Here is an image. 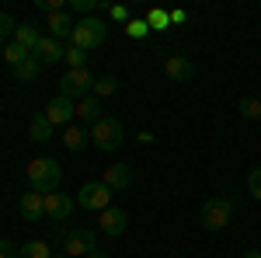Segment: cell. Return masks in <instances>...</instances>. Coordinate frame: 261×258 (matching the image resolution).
Wrapping results in <instances>:
<instances>
[{"mask_svg":"<svg viewBox=\"0 0 261 258\" xmlns=\"http://www.w3.org/2000/svg\"><path fill=\"white\" fill-rule=\"evenodd\" d=\"M28 181H32V189H35V192H42V196L60 192L63 168L53 157H35L32 164H28Z\"/></svg>","mask_w":261,"mask_h":258,"instance_id":"1","label":"cell"},{"mask_svg":"<svg viewBox=\"0 0 261 258\" xmlns=\"http://www.w3.org/2000/svg\"><path fill=\"white\" fill-rule=\"evenodd\" d=\"M105 35H108V25L101 18H84V21H77V28H73V35H70V45L91 53V49H98L101 42H105Z\"/></svg>","mask_w":261,"mask_h":258,"instance_id":"2","label":"cell"},{"mask_svg":"<svg viewBox=\"0 0 261 258\" xmlns=\"http://www.w3.org/2000/svg\"><path fill=\"white\" fill-rule=\"evenodd\" d=\"M122 136H125V126H122V119H115V115H105L101 122L91 126V139H94L98 150H119Z\"/></svg>","mask_w":261,"mask_h":258,"instance_id":"3","label":"cell"},{"mask_svg":"<svg viewBox=\"0 0 261 258\" xmlns=\"http://www.w3.org/2000/svg\"><path fill=\"white\" fill-rule=\"evenodd\" d=\"M199 220H202V227H205V230H223V227L233 220V202H230L226 196L205 199V206H202Z\"/></svg>","mask_w":261,"mask_h":258,"instance_id":"4","label":"cell"},{"mask_svg":"<svg viewBox=\"0 0 261 258\" xmlns=\"http://www.w3.org/2000/svg\"><path fill=\"white\" fill-rule=\"evenodd\" d=\"M60 95L70 101H84L87 95H94V77H91V70L84 66V70H66L60 80Z\"/></svg>","mask_w":261,"mask_h":258,"instance_id":"5","label":"cell"},{"mask_svg":"<svg viewBox=\"0 0 261 258\" xmlns=\"http://www.w3.org/2000/svg\"><path fill=\"white\" fill-rule=\"evenodd\" d=\"M77 206L84 209H91V213H105L108 206H112V189L105 185V181H84L81 192H77Z\"/></svg>","mask_w":261,"mask_h":258,"instance_id":"6","label":"cell"},{"mask_svg":"<svg viewBox=\"0 0 261 258\" xmlns=\"http://www.w3.org/2000/svg\"><path fill=\"white\" fill-rule=\"evenodd\" d=\"M94 248H98V244H94V230H87V227H77V230L66 234V255H70V258L91 255Z\"/></svg>","mask_w":261,"mask_h":258,"instance_id":"7","label":"cell"},{"mask_svg":"<svg viewBox=\"0 0 261 258\" xmlns=\"http://www.w3.org/2000/svg\"><path fill=\"white\" fill-rule=\"evenodd\" d=\"M73 115H77V105H73L70 98H63V95H56V98L45 105V119L53 122V126H63V129H66Z\"/></svg>","mask_w":261,"mask_h":258,"instance_id":"8","label":"cell"},{"mask_svg":"<svg viewBox=\"0 0 261 258\" xmlns=\"http://www.w3.org/2000/svg\"><path fill=\"white\" fill-rule=\"evenodd\" d=\"M70 213H73V199L70 196H63V192H49V196H45V217L53 220L56 227L66 223Z\"/></svg>","mask_w":261,"mask_h":258,"instance_id":"9","label":"cell"},{"mask_svg":"<svg viewBox=\"0 0 261 258\" xmlns=\"http://www.w3.org/2000/svg\"><path fill=\"white\" fill-rule=\"evenodd\" d=\"M45 28H49V39L56 42H70V35H73V28H77V21L70 18V11H56V14H45Z\"/></svg>","mask_w":261,"mask_h":258,"instance_id":"10","label":"cell"},{"mask_svg":"<svg viewBox=\"0 0 261 258\" xmlns=\"http://www.w3.org/2000/svg\"><path fill=\"white\" fill-rule=\"evenodd\" d=\"M98 227L108 238H119V234H125V227H129V217H125V209H119V206H108L105 213H98Z\"/></svg>","mask_w":261,"mask_h":258,"instance_id":"11","label":"cell"},{"mask_svg":"<svg viewBox=\"0 0 261 258\" xmlns=\"http://www.w3.org/2000/svg\"><path fill=\"white\" fill-rule=\"evenodd\" d=\"M18 209H21V217L28 220V223H39V220L45 217V196H42V192H35V189H28V192L21 196Z\"/></svg>","mask_w":261,"mask_h":258,"instance_id":"12","label":"cell"},{"mask_svg":"<svg viewBox=\"0 0 261 258\" xmlns=\"http://www.w3.org/2000/svg\"><path fill=\"white\" fill-rule=\"evenodd\" d=\"M164 74L171 80H178V84H185V80L195 77V63L188 60V56H167V63H164Z\"/></svg>","mask_w":261,"mask_h":258,"instance_id":"13","label":"cell"},{"mask_svg":"<svg viewBox=\"0 0 261 258\" xmlns=\"http://www.w3.org/2000/svg\"><path fill=\"white\" fill-rule=\"evenodd\" d=\"M101 181H105L112 192H122V189H129L133 171H129V164H108V168H105V175H101Z\"/></svg>","mask_w":261,"mask_h":258,"instance_id":"14","label":"cell"},{"mask_svg":"<svg viewBox=\"0 0 261 258\" xmlns=\"http://www.w3.org/2000/svg\"><path fill=\"white\" fill-rule=\"evenodd\" d=\"M32 56H35L39 63H60V60H66V49H63V42L49 39V35H42L39 49H35Z\"/></svg>","mask_w":261,"mask_h":258,"instance_id":"15","label":"cell"},{"mask_svg":"<svg viewBox=\"0 0 261 258\" xmlns=\"http://www.w3.org/2000/svg\"><path fill=\"white\" fill-rule=\"evenodd\" d=\"M14 42H18V45H24L28 53H35V49H39V42H42L39 25H32V21H21L18 32H14Z\"/></svg>","mask_w":261,"mask_h":258,"instance_id":"16","label":"cell"},{"mask_svg":"<svg viewBox=\"0 0 261 258\" xmlns=\"http://www.w3.org/2000/svg\"><path fill=\"white\" fill-rule=\"evenodd\" d=\"M77 115H81L87 126H94V122L105 119V112H101V98H94V95H87L84 101H77Z\"/></svg>","mask_w":261,"mask_h":258,"instance_id":"17","label":"cell"},{"mask_svg":"<svg viewBox=\"0 0 261 258\" xmlns=\"http://www.w3.org/2000/svg\"><path fill=\"white\" fill-rule=\"evenodd\" d=\"M53 129H56V126L45 119V112H42V115H35V119H32V126H28V136L35 139V143H49V139H53Z\"/></svg>","mask_w":261,"mask_h":258,"instance_id":"18","label":"cell"},{"mask_svg":"<svg viewBox=\"0 0 261 258\" xmlns=\"http://www.w3.org/2000/svg\"><path fill=\"white\" fill-rule=\"evenodd\" d=\"M87 133H84L81 126H66V129H63V147H66V150H84V147H87Z\"/></svg>","mask_w":261,"mask_h":258,"instance_id":"19","label":"cell"},{"mask_svg":"<svg viewBox=\"0 0 261 258\" xmlns=\"http://www.w3.org/2000/svg\"><path fill=\"white\" fill-rule=\"evenodd\" d=\"M18 258H53V251H49L45 241H28L18 248Z\"/></svg>","mask_w":261,"mask_h":258,"instance_id":"20","label":"cell"},{"mask_svg":"<svg viewBox=\"0 0 261 258\" xmlns=\"http://www.w3.org/2000/svg\"><path fill=\"white\" fill-rule=\"evenodd\" d=\"M4 60L11 63V70H14V66H21V63H24V60H32V53H28L24 45H18V42L11 39V45L4 49Z\"/></svg>","mask_w":261,"mask_h":258,"instance_id":"21","label":"cell"},{"mask_svg":"<svg viewBox=\"0 0 261 258\" xmlns=\"http://www.w3.org/2000/svg\"><path fill=\"white\" fill-rule=\"evenodd\" d=\"M115 91H119V80L112 77V74L94 77V98H108V95H115Z\"/></svg>","mask_w":261,"mask_h":258,"instance_id":"22","label":"cell"},{"mask_svg":"<svg viewBox=\"0 0 261 258\" xmlns=\"http://www.w3.org/2000/svg\"><path fill=\"white\" fill-rule=\"evenodd\" d=\"M39 66H42V63L35 60V56H32V60H24L21 66H14V77H18L21 84H28V80H35V77H39Z\"/></svg>","mask_w":261,"mask_h":258,"instance_id":"23","label":"cell"},{"mask_svg":"<svg viewBox=\"0 0 261 258\" xmlns=\"http://www.w3.org/2000/svg\"><path fill=\"white\" fill-rule=\"evenodd\" d=\"M146 25H150V32H167V28H171V14L161 11V7H153L150 18H146Z\"/></svg>","mask_w":261,"mask_h":258,"instance_id":"24","label":"cell"},{"mask_svg":"<svg viewBox=\"0 0 261 258\" xmlns=\"http://www.w3.org/2000/svg\"><path fill=\"white\" fill-rule=\"evenodd\" d=\"M237 112H241L244 119H261V98H241V105H237Z\"/></svg>","mask_w":261,"mask_h":258,"instance_id":"25","label":"cell"},{"mask_svg":"<svg viewBox=\"0 0 261 258\" xmlns=\"http://www.w3.org/2000/svg\"><path fill=\"white\" fill-rule=\"evenodd\" d=\"M66 63H70V70H84L87 53H84V49H77V45H66Z\"/></svg>","mask_w":261,"mask_h":258,"instance_id":"26","label":"cell"},{"mask_svg":"<svg viewBox=\"0 0 261 258\" xmlns=\"http://www.w3.org/2000/svg\"><path fill=\"white\" fill-rule=\"evenodd\" d=\"M146 32H150V25H146L143 18H133L129 25H125V35H129V39H143Z\"/></svg>","mask_w":261,"mask_h":258,"instance_id":"27","label":"cell"},{"mask_svg":"<svg viewBox=\"0 0 261 258\" xmlns=\"http://www.w3.org/2000/svg\"><path fill=\"white\" fill-rule=\"evenodd\" d=\"M18 32V25H14V18L7 14V11H0V42L7 39V35H14Z\"/></svg>","mask_w":261,"mask_h":258,"instance_id":"28","label":"cell"},{"mask_svg":"<svg viewBox=\"0 0 261 258\" xmlns=\"http://www.w3.org/2000/svg\"><path fill=\"white\" fill-rule=\"evenodd\" d=\"M70 7H73V11H81V14H91V18H94V11H101L98 0H70Z\"/></svg>","mask_w":261,"mask_h":258,"instance_id":"29","label":"cell"},{"mask_svg":"<svg viewBox=\"0 0 261 258\" xmlns=\"http://www.w3.org/2000/svg\"><path fill=\"white\" fill-rule=\"evenodd\" d=\"M108 18L112 21H122V25H129V7H125V4H112V7H108Z\"/></svg>","mask_w":261,"mask_h":258,"instance_id":"30","label":"cell"},{"mask_svg":"<svg viewBox=\"0 0 261 258\" xmlns=\"http://www.w3.org/2000/svg\"><path fill=\"white\" fill-rule=\"evenodd\" d=\"M247 189H251V196L261 202V168H254V171L247 175Z\"/></svg>","mask_w":261,"mask_h":258,"instance_id":"31","label":"cell"},{"mask_svg":"<svg viewBox=\"0 0 261 258\" xmlns=\"http://www.w3.org/2000/svg\"><path fill=\"white\" fill-rule=\"evenodd\" d=\"M0 258H18V248L11 241H0Z\"/></svg>","mask_w":261,"mask_h":258,"instance_id":"32","label":"cell"},{"mask_svg":"<svg viewBox=\"0 0 261 258\" xmlns=\"http://www.w3.org/2000/svg\"><path fill=\"white\" fill-rule=\"evenodd\" d=\"M167 14H171V25H181V21L188 18V14H185V11H167Z\"/></svg>","mask_w":261,"mask_h":258,"instance_id":"33","label":"cell"},{"mask_svg":"<svg viewBox=\"0 0 261 258\" xmlns=\"http://www.w3.org/2000/svg\"><path fill=\"white\" fill-rule=\"evenodd\" d=\"M87 258H108V255H105L101 248H94V251H91V255H87Z\"/></svg>","mask_w":261,"mask_h":258,"instance_id":"34","label":"cell"},{"mask_svg":"<svg viewBox=\"0 0 261 258\" xmlns=\"http://www.w3.org/2000/svg\"><path fill=\"white\" fill-rule=\"evenodd\" d=\"M244 258H261V251H247V255H244Z\"/></svg>","mask_w":261,"mask_h":258,"instance_id":"35","label":"cell"},{"mask_svg":"<svg viewBox=\"0 0 261 258\" xmlns=\"http://www.w3.org/2000/svg\"><path fill=\"white\" fill-rule=\"evenodd\" d=\"M53 258H70V255H66V251H63V255H53Z\"/></svg>","mask_w":261,"mask_h":258,"instance_id":"36","label":"cell"}]
</instances>
